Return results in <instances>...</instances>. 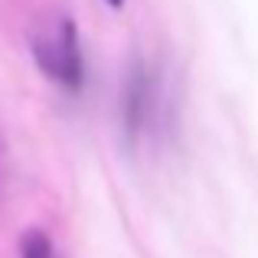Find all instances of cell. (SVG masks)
Returning <instances> with one entry per match:
<instances>
[{
  "label": "cell",
  "instance_id": "3",
  "mask_svg": "<svg viewBox=\"0 0 258 258\" xmlns=\"http://www.w3.org/2000/svg\"><path fill=\"white\" fill-rule=\"evenodd\" d=\"M121 4H124V0H108V7H121Z\"/></svg>",
  "mask_w": 258,
  "mask_h": 258
},
{
  "label": "cell",
  "instance_id": "1",
  "mask_svg": "<svg viewBox=\"0 0 258 258\" xmlns=\"http://www.w3.org/2000/svg\"><path fill=\"white\" fill-rule=\"evenodd\" d=\"M36 52V66L52 79V82L66 85V88H79L85 76V62H82V49H79V30L72 20H62L56 33L39 36L33 43Z\"/></svg>",
  "mask_w": 258,
  "mask_h": 258
},
{
  "label": "cell",
  "instance_id": "2",
  "mask_svg": "<svg viewBox=\"0 0 258 258\" xmlns=\"http://www.w3.org/2000/svg\"><path fill=\"white\" fill-rule=\"evenodd\" d=\"M20 255H23V258H56L49 235H46V232H36V229H33V232H26Z\"/></svg>",
  "mask_w": 258,
  "mask_h": 258
}]
</instances>
